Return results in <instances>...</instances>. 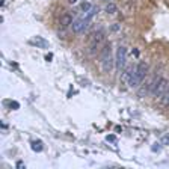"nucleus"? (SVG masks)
<instances>
[{
	"mask_svg": "<svg viewBox=\"0 0 169 169\" xmlns=\"http://www.w3.org/2000/svg\"><path fill=\"white\" fill-rule=\"evenodd\" d=\"M113 65H115V60L112 57V44L106 42L104 47L101 48V67H103V71L110 73L113 70Z\"/></svg>",
	"mask_w": 169,
	"mask_h": 169,
	"instance_id": "nucleus-1",
	"label": "nucleus"
},
{
	"mask_svg": "<svg viewBox=\"0 0 169 169\" xmlns=\"http://www.w3.org/2000/svg\"><path fill=\"white\" fill-rule=\"evenodd\" d=\"M148 73V67L145 62H139V65L133 70V74H131V79H130V88H137L139 84L143 82L145 76Z\"/></svg>",
	"mask_w": 169,
	"mask_h": 169,
	"instance_id": "nucleus-2",
	"label": "nucleus"
},
{
	"mask_svg": "<svg viewBox=\"0 0 169 169\" xmlns=\"http://www.w3.org/2000/svg\"><path fill=\"white\" fill-rule=\"evenodd\" d=\"M127 64V47L126 45H118L116 48V56H115V65L118 71H122V68Z\"/></svg>",
	"mask_w": 169,
	"mask_h": 169,
	"instance_id": "nucleus-3",
	"label": "nucleus"
},
{
	"mask_svg": "<svg viewBox=\"0 0 169 169\" xmlns=\"http://www.w3.org/2000/svg\"><path fill=\"white\" fill-rule=\"evenodd\" d=\"M168 89H169V82L166 79H160V77H159V80H157L156 86H154V89L151 91V94H153L156 98H163L165 94L168 92Z\"/></svg>",
	"mask_w": 169,
	"mask_h": 169,
	"instance_id": "nucleus-4",
	"label": "nucleus"
},
{
	"mask_svg": "<svg viewBox=\"0 0 169 169\" xmlns=\"http://www.w3.org/2000/svg\"><path fill=\"white\" fill-rule=\"evenodd\" d=\"M103 38H104V32H103V30H97V32L91 36V42H89V53H95V50H97L98 44L103 41Z\"/></svg>",
	"mask_w": 169,
	"mask_h": 169,
	"instance_id": "nucleus-5",
	"label": "nucleus"
},
{
	"mask_svg": "<svg viewBox=\"0 0 169 169\" xmlns=\"http://www.w3.org/2000/svg\"><path fill=\"white\" fill-rule=\"evenodd\" d=\"M88 26V23H86V20H84L83 17L82 18H77V20H74V23L71 24V27H73V32H76V33H80V32H83V29Z\"/></svg>",
	"mask_w": 169,
	"mask_h": 169,
	"instance_id": "nucleus-6",
	"label": "nucleus"
},
{
	"mask_svg": "<svg viewBox=\"0 0 169 169\" xmlns=\"http://www.w3.org/2000/svg\"><path fill=\"white\" fill-rule=\"evenodd\" d=\"M30 44H32V45H36L38 48H47V47H48V42L45 41L42 36H35L33 40H30Z\"/></svg>",
	"mask_w": 169,
	"mask_h": 169,
	"instance_id": "nucleus-7",
	"label": "nucleus"
},
{
	"mask_svg": "<svg viewBox=\"0 0 169 169\" xmlns=\"http://www.w3.org/2000/svg\"><path fill=\"white\" fill-rule=\"evenodd\" d=\"M74 21H73V17L70 15V14H64L62 17H60V26L62 27H68V26H71Z\"/></svg>",
	"mask_w": 169,
	"mask_h": 169,
	"instance_id": "nucleus-8",
	"label": "nucleus"
},
{
	"mask_svg": "<svg viewBox=\"0 0 169 169\" xmlns=\"http://www.w3.org/2000/svg\"><path fill=\"white\" fill-rule=\"evenodd\" d=\"M131 74H133V68H127L124 71V74L121 76V84L130 83V79H131Z\"/></svg>",
	"mask_w": 169,
	"mask_h": 169,
	"instance_id": "nucleus-9",
	"label": "nucleus"
},
{
	"mask_svg": "<svg viewBox=\"0 0 169 169\" xmlns=\"http://www.w3.org/2000/svg\"><path fill=\"white\" fill-rule=\"evenodd\" d=\"M42 148H44V147H42L41 140H33V142H32V150H33L35 153H41Z\"/></svg>",
	"mask_w": 169,
	"mask_h": 169,
	"instance_id": "nucleus-10",
	"label": "nucleus"
},
{
	"mask_svg": "<svg viewBox=\"0 0 169 169\" xmlns=\"http://www.w3.org/2000/svg\"><path fill=\"white\" fill-rule=\"evenodd\" d=\"M106 12L107 14H116V5L115 3H109L106 6Z\"/></svg>",
	"mask_w": 169,
	"mask_h": 169,
	"instance_id": "nucleus-11",
	"label": "nucleus"
},
{
	"mask_svg": "<svg viewBox=\"0 0 169 169\" xmlns=\"http://www.w3.org/2000/svg\"><path fill=\"white\" fill-rule=\"evenodd\" d=\"M91 9H92V5H91L89 2H83V3H82V11H83V12H88V11H91Z\"/></svg>",
	"mask_w": 169,
	"mask_h": 169,
	"instance_id": "nucleus-12",
	"label": "nucleus"
},
{
	"mask_svg": "<svg viewBox=\"0 0 169 169\" xmlns=\"http://www.w3.org/2000/svg\"><path fill=\"white\" fill-rule=\"evenodd\" d=\"M8 104H9V107H11V109H14V110H17V109L20 107V104H18V103H8Z\"/></svg>",
	"mask_w": 169,
	"mask_h": 169,
	"instance_id": "nucleus-13",
	"label": "nucleus"
},
{
	"mask_svg": "<svg viewBox=\"0 0 169 169\" xmlns=\"http://www.w3.org/2000/svg\"><path fill=\"white\" fill-rule=\"evenodd\" d=\"M106 140H107V142H115V140H116V137H115L113 134H109V136L106 137Z\"/></svg>",
	"mask_w": 169,
	"mask_h": 169,
	"instance_id": "nucleus-14",
	"label": "nucleus"
},
{
	"mask_svg": "<svg viewBox=\"0 0 169 169\" xmlns=\"http://www.w3.org/2000/svg\"><path fill=\"white\" fill-rule=\"evenodd\" d=\"M163 103H165L166 106H169V89H168V92L165 94V100H163Z\"/></svg>",
	"mask_w": 169,
	"mask_h": 169,
	"instance_id": "nucleus-15",
	"label": "nucleus"
},
{
	"mask_svg": "<svg viewBox=\"0 0 169 169\" xmlns=\"http://www.w3.org/2000/svg\"><path fill=\"white\" fill-rule=\"evenodd\" d=\"M154 153H157V151H160V143H154V147L151 148Z\"/></svg>",
	"mask_w": 169,
	"mask_h": 169,
	"instance_id": "nucleus-16",
	"label": "nucleus"
},
{
	"mask_svg": "<svg viewBox=\"0 0 169 169\" xmlns=\"http://www.w3.org/2000/svg\"><path fill=\"white\" fill-rule=\"evenodd\" d=\"M162 142H163L165 145H169V134H166V136H163V139H162Z\"/></svg>",
	"mask_w": 169,
	"mask_h": 169,
	"instance_id": "nucleus-17",
	"label": "nucleus"
},
{
	"mask_svg": "<svg viewBox=\"0 0 169 169\" xmlns=\"http://www.w3.org/2000/svg\"><path fill=\"white\" fill-rule=\"evenodd\" d=\"M133 54H134V56H139V50H137V48H133Z\"/></svg>",
	"mask_w": 169,
	"mask_h": 169,
	"instance_id": "nucleus-18",
	"label": "nucleus"
},
{
	"mask_svg": "<svg viewBox=\"0 0 169 169\" xmlns=\"http://www.w3.org/2000/svg\"><path fill=\"white\" fill-rule=\"evenodd\" d=\"M45 59H47V60H48V62H50V60H51V59H53V54H51V53H50V54H47V57H45Z\"/></svg>",
	"mask_w": 169,
	"mask_h": 169,
	"instance_id": "nucleus-19",
	"label": "nucleus"
},
{
	"mask_svg": "<svg viewBox=\"0 0 169 169\" xmlns=\"http://www.w3.org/2000/svg\"><path fill=\"white\" fill-rule=\"evenodd\" d=\"M70 3H73V5H74V3H77V0H70Z\"/></svg>",
	"mask_w": 169,
	"mask_h": 169,
	"instance_id": "nucleus-20",
	"label": "nucleus"
}]
</instances>
